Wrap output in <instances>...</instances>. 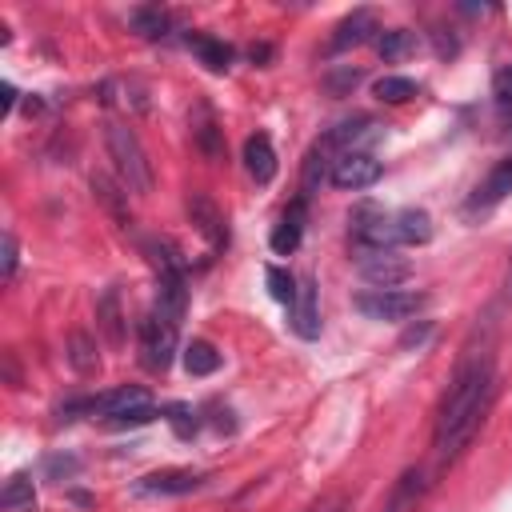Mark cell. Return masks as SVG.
I'll return each instance as SVG.
<instances>
[{
	"instance_id": "obj_14",
	"label": "cell",
	"mask_w": 512,
	"mask_h": 512,
	"mask_svg": "<svg viewBox=\"0 0 512 512\" xmlns=\"http://www.w3.org/2000/svg\"><path fill=\"white\" fill-rule=\"evenodd\" d=\"M392 232H396V244H424L432 240V216L424 208H400L392 216Z\"/></svg>"
},
{
	"instance_id": "obj_1",
	"label": "cell",
	"mask_w": 512,
	"mask_h": 512,
	"mask_svg": "<svg viewBox=\"0 0 512 512\" xmlns=\"http://www.w3.org/2000/svg\"><path fill=\"white\" fill-rule=\"evenodd\" d=\"M492 392H496V376H492V360L488 356H476L468 364H460L444 404H440V416H436V456L440 464H452L476 436V428L484 424V412L492 404Z\"/></svg>"
},
{
	"instance_id": "obj_22",
	"label": "cell",
	"mask_w": 512,
	"mask_h": 512,
	"mask_svg": "<svg viewBox=\"0 0 512 512\" xmlns=\"http://www.w3.org/2000/svg\"><path fill=\"white\" fill-rule=\"evenodd\" d=\"M36 504V488H32V476L28 472H16L4 480V492H0V508L4 512H20V508H32Z\"/></svg>"
},
{
	"instance_id": "obj_3",
	"label": "cell",
	"mask_w": 512,
	"mask_h": 512,
	"mask_svg": "<svg viewBox=\"0 0 512 512\" xmlns=\"http://www.w3.org/2000/svg\"><path fill=\"white\" fill-rule=\"evenodd\" d=\"M176 332H180V320L164 316V312H148L140 320V352H144V364L152 372H164L176 356Z\"/></svg>"
},
{
	"instance_id": "obj_24",
	"label": "cell",
	"mask_w": 512,
	"mask_h": 512,
	"mask_svg": "<svg viewBox=\"0 0 512 512\" xmlns=\"http://www.w3.org/2000/svg\"><path fill=\"white\" fill-rule=\"evenodd\" d=\"M264 280H268V296L292 308V300H296V284H300V280H296V276H292L288 268H280V264H268Z\"/></svg>"
},
{
	"instance_id": "obj_11",
	"label": "cell",
	"mask_w": 512,
	"mask_h": 512,
	"mask_svg": "<svg viewBox=\"0 0 512 512\" xmlns=\"http://www.w3.org/2000/svg\"><path fill=\"white\" fill-rule=\"evenodd\" d=\"M244 168H248V176L256 184H272V176H276V148H272V140L264 132L244 140Z\"/></svg>"
},
{
	"instance_id": "obj_31",
	"label": "cell",
	"mask_w": 512,
	"mask_h": 512,
	"mask_svg": "<svg viewBox=\"0 0 512 512\" xmlns=\"http://www.w3.org/2000/svg\"><path fill=\"white\" fill-rule=\"evenodd\" d=\"M492 88H496V100H500V104H512V68H504V72H496V80H492Z\"/></svg>"
},
{
	"instance_id": "obj_28",
	"label": "cell",
	"mask_w": 512,
	"mask_h": 512,
	"mask_svg": "<svg viewBox=\"0 0 512 512\" xmlns=\"http://www.w3.org/2000/svg\"><path fill=\"white\" fill-rule=\"evenodd\" d=\"M168 424H172V432L180 436V440H188V436H196V412L188 408V404H168L164 412H160Z\"/></svg>"
},
{
	"instance_id": "obj_21",
	"label": "cell",
	"mask_w": 512,
	"mask_h": 512,
	"mask_svg": "<svg viewBox=\"0 0 512 512\" xmlns=\"http://www.w3.org/2000/svg\"><path fill=\"white\" fill-rule=\"evenodd\" d=\"M184 372L188 376H212L216 368H220V352L208 344V340H192V344H184Z\"/></svg>"
},
{
	"instance_id": "obj_33",
	"label": "cell",
	"mask_w": 512,
	"mask_h": 512,
	"mask_svg": "<svg viewBox=\"0 0 512 512\" xmlns=\"http://www.w3.org/2000/svg\"><path fill=\"white\" fill-rule=\"evenodd\" d=\"M76 468H80V464H76L72 456H52V460H48V472H52V476H60V472L68 476V472H76Z\"/></svg>"
},
{
	"instance_id": "obj_23",
	"label": "cell",
	"mask_w": 512,
	"mask_h": 512,
	"mask_svg": "<svg viewBox=\"0 0 512 512\" xmlns=\"http://www.w3.org/2000/svg\"><path fill=\"white\" fill-rule=\"evenodd\" d=\"M412 48H416V36H412L408 28H388V32L376 36V52H380L384 60H404Z\"/></svg>"
},
{
	"instance_id": "obj_27",
	"label": "cell",
	"mask_w": 512,
	"mask_h": 512,
	"mask_svg": "<svg viewBox=\"0 0 512 512\" xmlns=\"http://www.w3.org/2000/svg\"><path fill=\"white\" fill-rule=\"evenodd\" d=\"M424 492V484H420V472H404L400 476V484H396V492H392V504H388V512H404L408 504H416V496Z\"/></svg>"
},
{
	"instance_id": "obj_13",
	"label": "cell",
	"mask_w": 512,
	"mask_h": 512,
	"mask_svg": "<svg viewBox=\"0 0 512 512\" xmlns=\"http://www.w3.org/2000/svg\"><path fill=\"white\" fill-rule=\"evenodd\" d=\"M380 28H376V16L372 12H352V16H344L340 24H336V32H332V52H344V48H356V44H364V40H372Z\"/></svg>"
},
{
	"instance_id": "obj_17",
	"label": "cell",
	"mask_w": 512,
	"mask_h": 512,
	"mask_svg": "<svg viewBox=\"0 0 512 512\" xmlns=\"http://www.w3.org/2000/svg\"><path fill=\"white\" fill-rule=\"evenodd\" d=\"M92 196H96L120 224H128V192H124L120 180H112V176H104V172H92Z\"/></svg>"
},
{
	"instance_id": "obj_8",
	"label": "cell",
	"mask_w": 512,
	"mask_h": 512,
	"mask_svg": "<svg viewBox=\"0 0 512 512\" xmlns=\"http://www.w3.org/2000/svg\"><path fill=\"white\" fill-rule=\"evenodd\" d=\"M188 220H192V228L208 240V248H224V244H228L224 212H220L204 192H192V196H188Z\"/></svg>"
},
{
	"instance_id": "obj_19",
	"label": "cell",
	"mask_w": 512,
	"mask_h": 512,
	"mask_svg": "<svg viewBox=\"0 0 512 512\" xmlns=\"http://www.w3.org/2000/svg\"><path fill=\"white\" fill-rule=\"evenodd\" d=\"M68 364H72V372H80V376H92V372L100 368L96 340H92L84 328H76V332L68 336Z\"/></svg>"
},
{
	"instance_id": "obj_37",
	"label": "cell",
	"mask_w": 512,
	"mask_h": 512,
	"mask_svg": "<svg viewBox=\"0 0 512 512\" xmlns=\"http://www.w3.org/2000/svg\"><path fill=\"white\" fill-rule=\"evenodd\" d=\"M268 56H272L268 44H252V60H268Z\"/></svg>"
},
{
	"instance_id": "obj_20",
	"label": "cell",
	"mask_w": 512,
	"mask_h": 512,
	"mask_svg": "<svg viewBox=\"0 0 512 512\" xmlns=\"http://www.w3.org/2000/svg\"><path fill=\"white\" fill-rule=\"evenodd\" d=\"M188 48L200 56V64L204 68H212V72H228V64H232V48L224 44V40H212V36H188Z\"/></svg>"
},
{
	"instance_id": "obj_29",
	"label": "cell",
	"mask_w": 512,
	"mask_h": 512,
	"mask_svg": "<svg viewBox=\"0 0 512 512\" xmlns=\"http://www.w3.org/2000/svg\"><path fill=\"white\" fill-rule=\"evenodd\" d=\"M160 412L152 408V404H144V408H132V412H120V416H112V420H104L108 428H140V424H148V420H156Z\"/></svg>"
},
{
	"instance_id": "obj_34",
	"label": "cell",
	"mask_w": 512,
	"mask_h": 512,
	"mask_svg": "<svg viewBox=\"0 0 512 512\" xmlns=\"http://www.w3.org/2000/svg\"><path fill=\"white\" fill-rule=\"evenodd\" d=\"M0 92H4V100H0V116H8L12 104H16V88H12V84H0Z\"/></svg>"
},
{
	"instance_id": "obj_38",
	"label": "cell",
	"mask_w": 512,
	"mask_h": 512,
	"mask_svg": "<svg viewBox=\"0 0 512 512\" xmlns=\"http://www.w3.org/2000/svg\"><path fill=\"white\" fill-rule=\"evenodd\" d=\"M312 512H340V504H332V508H312Z\"/></svg>"
},
{
	"instance_id": "obj_15",
	"label": "cell",
	"mask_w": 512,
	"mask_h": 512,
	"mask_svg": "<svg viewBox=\"0 0 512 512\" xmlns=\"http://www.w3.org/2000/svg\"><path fill=\"white\" fill-rule=\"evenodd\" d=\"M96 324L112 348H124V312H120L116 288H104V296L96 300Z\"/></svg>"
},
{
	"instance_id": "obj_16",
	"label": "cell",
	"mask_w": 512,
	"mask_h": 512,
	"mask_svg": "<svg viewBox=\"0 0 512 512\" xmlns=\"http://www.w3.org/2000/svg\"><path fill=\"white\" fill-rule=\"evenodd\" d=\"M192 140H196V148L208 156V160H220L224 156V136H220V124H216V116L200 104L196 108V116H192Z\"/></svg>"
},
{
	"instance_id": "obj_26",
	"label": "cell",
	"mask_w": 512,
	"mask_h": 512,
	"mask_svg": "<svg viewBox=\"0 0 512 512\" xmlns=\"http://www.w3.org/2000/svg\"><path fill=\"white\" fill-rule=\"evenodd\" d=\"M372 92H376L384 104H404V100H412V96H416V84H412L408 76H380Z\"/></svg>"
},
{
	"instance_id": "obj_7",
	"label": "cell",
	"mask_w": 512,
	"mask_h": 512,
	"mask_svg": "<svg viewBox=\"0 0 512 512\" xmlns=\"http://www.w3.org/2000/svg\"><path fill=\"white\" fill-rule=\"evenodd\" d=\"M288 320H292V332L300 340H316L320 336V300H316V280L312 276H300L296 300L288 308Z\"/></svg>"
},
{
	"instance_id": "obj_35",
	"label": "cell",
	"mask_w": 512,
	"mask_h": 512,
	"mask_svg": "<svg viewBox=\"0 0 512 512\" xmlns=\"http://www.w3.org/2000/svg\"><path fill=\"white\" fill-rule=\"evenodd\" d=\"M424 336H428V324H424V328H408V332L400 336V344H404V348H412V344H420Z\"/></svg>"
},
{
	"instance_id": "obj_18",
	"label": "cell",
	"mask_w": 512,
	"mask_h": 512,
	"mask_svg": "<svg viewBox=\"0 0 512 512\" xmlns=\"http://www.w3.org/2000/svg\"><path fill=\"white\" fill-rule=\"evenodd\" d=\"M300 232H304V200H296V204L284 212V220L276 224V232H272V252H280V256L296 252V248H300Z\"/></svg>"
},
{
	"instance_id": "obj_4",
	"label": "cell",
	"mask_w": 512,
	"mask_h": 512,
	"mask_svg": "<svg viewBox=\"0 0 512 512\" xmlns=\"http://www.w3.org/2000/svg\"><path fill=\"white\" fill-rule=\"evenodd\" d=\"M356 312H364L368 320H408L424 308V292H400V288H372V292H360L356 300Z\"/></svg>"
},
{
	"instance_id": "obj_12",
	"label": "cell",
	"mask_w": 512,
	"mask_h": 512,
	"mask_svg": "<svg viewBox=\"0 0 512 512\" xmlns=\"http://www.w3.org/2000/svg\"><path fill=\"white\" fill-rule=\"evenodd\" d=\"M340 156H344V152L336 148V140H332V136H320V140L308 148V160H304V192H312L316 184H324V176H332V168H336Z\"/></svg>"
},
{
	"instance_id": "obj_25",
	"label": "cell",
	"mask_w": 512,
	"mask_h": 512,
	"mask_svg": "<svg viewBox=\"0 0 512 512\" xmlns=\"http://www.w3.org/2000/svg\"><path fill=\"white\" fill-rule=\"evenodd\" d=\"M128 24L140 32V36H164L168 32V12L164 8H132V16H128Z\"/></svg>"
},
{
	"instance_id": "obj_2",
	"label": "cell",
	"mask_w": 512,
	"mask_h": 512,
	"mask_svg": "<svg viewBox=\"0 0 512 512\" xmlns=\"http://www.w3.org/2000/svg\"><path fill=\"white\" fill-rule=\"evenodd\" d=\"M104 148H108L112 172H116V180L124 184V192L148 196V192H152V164H148V152H144L140 136H136L128 124L108 120V124H104Z\"/></svg>"
},
{
	"instance_id": "obj_9",
	"label": "cell",
	"mask_w": 512,
	"mask_h": 512,
	"mask_svg": "<svg viewBox=\"0 0 512 512\" xmlns=\"http://www.w3.org/2000/svg\"><path fill=\"white\" fill-rule=\"evenodd\" d=\"M200 484H204V476L192 472V468H160V472H148L136 488H140L144 496H188V492H196Z\"/></svg>"
},
{
	"instance_id": "obj_30",
	"label": "cell",
	"mask_w": 512,
	"mask_h": 512,
	"mask_svg": "<svg viewBox=\"0 0 512 512\" xmlns=\"http://www.w3.org/2000/svg\"><path fill=\"white\" fill-rule=\"evenodd\" d=\"M16 260H20V248H16V236L4 232V264H0V276L12 280L16 276Z\"/></svg>"
},
{
	"instance_id": "obj_10",
	"label": "cell",
	"mask_w": 512,
	"mask_h": 512,
	"mask_svg": "<svg viewBox=\"0 0 512 512\" xmlns=\"http://www.w3.org/2000/svg\"><path fill=\"white\" fill-rule=\"evenodd\" d=\"M512 192V156H504V160H496L492 168H488V176L480 180V188L472 192V200H468V208H496L504 196Z\"/></svg>"
},
{
	"instance_id": "obj_32",
	"label": "cell",
	"mask_w": 512,
	"mask_h": 512,
	"mask_svg": "<svg viewBox=\"0 0 512 512\" xmlns=\"http://www.w3.org/2000/svg\"><path fill=\"white\" fill-rule=\"evenodd\" d=\"M356 80H360V68H348V72H336V76H328V88L340 96V92H344V88H352Z\"/></svg>"
},
{
	"instance_id": "obj_5",
	"label": "cell",
	"mask_w": 512,
	"mask_h": 512,
	"mask_svg": "<svg viewBox=\"0 0 512 512\" xmlns=\"http://www.w3.org/2000/svg\"><path fill=\"white\" fill-rule=\"evenodd\" d=\"M356 268L372 288H396V284H404L412 276V264L396 248H360Z\"/></svg>"
},
{
	"instance_id": "obj_36",
	"label": "cell",
	"mask_w": 512,
	"mask_h": 512,
	"mask_svg": "<svg viewBox=\"0 0 512 512\" xmlns=\"http://www.w3.org/2000/svg\"><path fill=\"white\" fill-rule=\"evenodd\" d=\"M500 300L512 304V256H508V268H504V284H500Z\"/></svg>"
},
{
	"instance_id": "obj_6",
	"label": "cell",
	"mask_w": 512,
	"mask_h": 512,
	"mask_svg": "<svg viewBox=\"0 0 512 512\" xmlns=\"http://www.w3.org/2000/svg\"><path fill=\"white\" fill-rule=\"evenodd\" d=\"M336 188L344 192H360V188H372L380 180V160L372 152H344L328 176Z\"/></svg>"
}]
</instances>
